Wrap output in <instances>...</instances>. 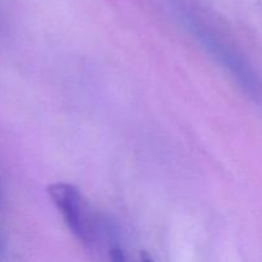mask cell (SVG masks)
Returning <instances> with one entry per match:
<instances>
[{"label":"cell","instance_id":"4","mask_svg":"<svg viewBox=\"0 0 262 262\" xmlns=\"http://www.w3.org/2000/svg\"><path fill=\"white\" fill-rule=\"evenodd\" d=\"M141 262H154V261H152V258L148 256V253L143 252V253H141Z\"/></svg>","mask_w":262,"mask_h":262},{"label":"cell","instance_id":"1","mask_svg":"<svg viewBox=\"0 0 262 262\" xmlns=\"http://www.w3.org/2000/svg\"><path fill=\"white\" fill-rule=\"evenodd\" d=\"M187 22L207 51L227 68L243 91L262 106V77L248 63L247 59L201 18L188 13Z\"/></svg>","mask_w":262,"mask_h":262},{"label":"cell","instance_id":"2","mask_svg":"<svg viewBox=\"0 0 262 262\" xmlns=\"http://www.w3.org/2000/svg\"><path fill=\"white\" fill-rule=\"evenodd\" d=\"M48 192L72 233L82 242H91L94 238L91 211L79 189L69 183H54L49 186Z\"/></svg>","mask_w":262,"mask_h":262},{"label":"cell","instance_id":"3","mask_svg":"<svg viewBox=\"0 0 262 262\" xmlns=\"http://www.w3.org/2000/svg\"><path fill=\"white\" fill-rule=\"evenodd\" d=\"M110 262H127L124 252L120 248H113L110 251Z\"/></svg>","mask_w":262,"mask_h":262}]
</instances>
